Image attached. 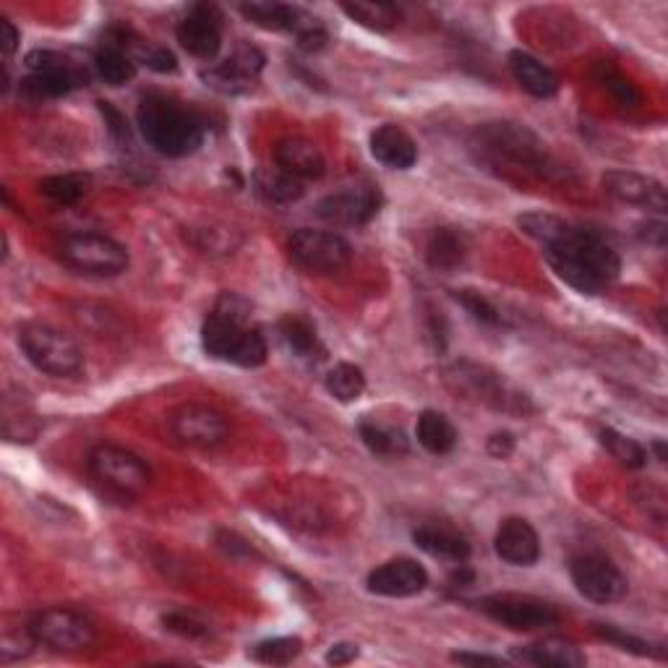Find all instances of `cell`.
I'll return each mask as SVG.
<instances>
[{"label": "cell", "instance_id": "29", "mask_svg": "<svg viewBox=\"0 0 668 668\" xmlns=\"http://www.w3.org/2000/svg\"><path fill=\"white\" fill-rule=\"evenodd\" d=\"M418 444L431 454H450L458 446V429L444 413L436 410H423L415 426Z\"/></svg>", "mask_w": 668, "mask_h": 668}, {"label": "cell", "instance_id": "32", "mask_svg": "<svg viewBox=\"0 0 668 668\" xmlns=\"http://www.w3.org/2000/svg\"><path fill=\"white\" fill-rule=\"evenodd\" d=\"M340 9L347 13V19L371 29V32H392L402 21L400 9L392 3H366V0H355V3H343Z\"/></svg>", "mask_w": 668, "mask_h": 668}, {"label": "cell", "instance_id": "41", "mask_svg": "<svg viewBox=\"0 0 668 668\" xmlns=\"http://www.w3.org/2000/svg\"><path fill=\"white\" fill-rule=\"evenodd\" d=\"M518 225L522 233L541 243V246H546V243L557 238L569 223H564V219L557 215H549V212H528V215L518 217Z\"/></svg>", "mask_w": 668, "mask_h": 668}, {"label": "cell", "instance_id": "42", "mask_svg": "<svg viewBox=\"0 0 668 668\" xmlns=\"http://www.w3.org/2000/svg\"><path fill=\"white\" fill-rule=\"evenodd\" d=\"M71 92L66 81L52 79V76H42V73H29L27 79H21V95L32 102H45V100H58Z\"/></svg>", "mask_w": 668, "mask_h": 668}, {"label": "cell", "instance_id": "46", "mask_svg": "<svg viewBox=\"0 0 668 668\" xmlns=\"http://www.w3.org/2000/svg\"><path fill=\"white\" fill-rule=\"evenodd\" d=\"M514 446H518V442H514V436L510 434V431H497V434H491L489 442H485V450H489L491 458H497V460L512 458Z\"/></svg>", "mask_w": 668, "mask_h": 668}, {"label": "cell", "instance_id": "8", "mask_svg": "<svg viewBox=\"0 0 668 668\" xmlns=\"http://www.w3.org/2000/svg\"><path fill=\"white\" fill-rule=\"evenodd\" d=\"M238 11L250 21V24L269 29V32L295 35V40H298V45L306 52H318L326 45V40H330L322 21L298 9V6L254 0V3H240Z\"/></svg>", "mask_w": 668, "mask_h": 668}, {"label": "cell", "instance_id": "34", "mask_svg": "<svg viewBox=\"0 0 668 668\" xmlns=\"http://www.w3.org/2000/svg\"><path fill=\"white\" fill-rule=\"evenodd\" d=\"M89 186H92V176H87V173H63V176L42 178L37 184L45 199L56 202L60 207H71V204L81 202L89 194Z\"/></svg>", "mask_w": 668, "mask_h": 668}, {"label": "cell", "instance_id": "49", "mask_svg": "<svg viewBox=\"0 0 668 668\" xmlns=\"http://www.w3.org/2000/svg\"><path fill=\"white\" fill-rule=\"evenodd\" d=\"M358 645L355 642H337V645H332L330 648V652H326V664H332V666H347V664H353L355 658H358Z\"/></svg>", "mask_w": 668, "mask_h": 668}, {"label": "cell", "instance_id": "13", "mask_svg": "<svg viewBox=\"0 0 668 668\" xmlns=\"http://www.w3.org/2000/svg\"><path fill=\"white\" fill-rule=\"evenodd\" d=\"M478 609L514 632H538L561 621L557 606L528 596H489L478 601Z\"/></svg>", "mask_w": 668, "mask_h": 668}, {"label": "cell", "instance_id": "33", "mask_svg": "<svg viewBox=\"0 0 668 668\" xmlns=\"http://www.w3.org/2000/svg\"><path fill=\"white\" fill-rule=\"evenodd\" d=\"M186 240L191 243L196 250L209 256H219V254H233L235 248L240 246V235L227 225H191L186 233Z\"/></svg>", "mask_w": 668, "mask_h": 668}, {"label": "cell", "instance_id": "38", "mask_svg": "<svg viewBox=\"0 0 668 668\" xmlns=\"http://www.w3.org/2000/svg\"><path fill=\"white\" fill-rule=\"evenodd\" d=\"M596 79L606 89V92H609L613 100L621 105V108H640L642 105V92L637 89V84H632V79H627V76L621 73L617 66L598 63Z\"/></svg>", "mask_w": 668, "mask_h": 668}, {"label": "cell", "instance_id": "14", "mask_svg": "<svg viewBox=\"0 0 668 668\" xmlns=\"http://www.w3.org/2000/svg\"><path fill=\"white\" fill-rule=\"evenodd\" d=\"M382 191L371 184H353L343 186L340 191L326 194L322 202L316 204V217L324 219L330 225L343 227H361L369 225L379 212H382Z\"/></svg>", "mask_w": 668, "mask_h": 668}, {"label": "cell", "instance_id": "44", "mask_svg": "<svg viewBox=\"0 0 668 668\" xmlns=\"http://www.w3.org/2000/svg\"><path fill=\"white\" fill-rule=\"evenodd\" d=\"M163 625L167 632L188 637V640H199V637H207L209 629L202 625V621H196L194 617H186V613H167L163 619Z\"/></svg>", "mask_w": 668, "mask_h": 668}, {"label": "cell", "instance_id": "1", "mask_svg": "<svg viewBox=\"0 0 668 668\" xmlns=\"http://www.w3.org/2000/svg\"><path fill=\"white\" fill-rule=\"evenodd\" d=\"M553 275L582 295H598L619 279L621 259L601 233L567 225L543 246Z\"/></svg>", "mask_w": 668, "mask_h": 668}, {"label": "cell", "instance_id": "12", "mask_svg": "<svg viewBox=\"0 0 668 668\" xmlns=\"http://www.w3.org/2000/svg\"><path fill=\"white\" fill-rule=\"evenodd\" d=\"M475 147L493 157H510L514 163L543 170L546 149L541 139L518 124H483L475 131Z\"/></svg>", "mask_w": 668, "mask_h": 668}, {"label": "cell", "instance_id": "25", "mask_svg": "<svg viewBox=\"0 0 668 668\" xmlns=\"http://www.w3.org/2000/svg\"><path fill=\"white\" fill-rule=\"evenodd\" d=\"M413 541L429 557L452 561V564H465L470 557L468 538L450 525H421L413 533Z\"/></svg>", "mask_w": 668, "mask_h": 668}, {"label": "cell", "instance_id": "40", "mask_svg": "<svg viewBox=\"0 0 668 668\" xmlns=\"http://www.w3.org/2000/svg\"><path fill=\"white\" fill-rule=\"evenodd\" d=\"M593 632L601 637V640L617 645L619 650L635 652V656H642V658H664L666 656L664 648H656V645L645 642V640H640V637L629 635V632H625V629H619L613 625H593Z\"/></svg>", "mask_w": 668, "mask_h": 668}, {"label": "cell", "instance_id": "37", "mask_svg": "<svg viewBox=\"0 0 668 668\" xmlns=\"http://www.w3.org/2000/svg\"><path fill=\"white\" fill-rule=\"evenodd\" d=\"M598 442L603 444V450L609 452L621 468L640 470V468H645V462H648V452H645V446L640 442H635V439L619 434V431L601 429L598 431Z\"/></svg>", "mask_w": 668, "mask_h": 668}, {"label": "cell", "instance_id": "45", "mask_svg": "<svg viewBox=\"0 0 668 668\" xmlns=\"http://www.w3.org/2000/svg\"><path fill=\"white\" fill-rule=\"evenodd\" d=\"M217 546L223 549L227 557L238 559V557H254V549L243 541V538H238L235 533H230V530H219L217 533Z\"/></svg>", "mask_w": 668, "mask_h": 668}, {"label": "cell", "instance_id": "36", "mask_svg": "<svg viewBox=\"0 0 668 668\" xmlns=\"http://www.w3.org/2000/svg\"><path fill=\"white\" fill-rule=\"evenodd\" d=\"M326 392L340 402H355L366 392V374L355 363H337L326 374Z\"/></svg>", "mask_w": 668, "mask_h": 668}, {"label": "cell", "instance_id": "2", "mask_svg": "<svg viewBox=\"0 0 668 668\" xmlns=\"http://www.w3.org/2000/svg\"><path fill=\"white\" fill-rule=\"evenodd\" d=\"M250 311L243 295H219L202 326V347L209 358L240 369H259L267 361V340L250 324Z\"/></svg>", "mask_w": 668, "mask_h": 668}, {"label": "cell", "instance_id": "15", "mask_svg": "<svg viewBox=\"0 0 668 668\" xmlns=\"http://www.w3.org/2000/svg\"><path fill=\"white\" fill-rule=\"evenodd\" d=\"M264 63H267L264 52L256 48V45L243 42L233 50L230 58L223 60V63L204 68L202 81L219 95H246L256 87V81H259Z\"/></svg>", "mask_w": 668, "mask_h": 668}, {"label": "cell", "instance_id": "9", "mask_svg": "<svg viewBox=\"0 0 668 668\" xmlns=\"http://www.w3.org/2000/svg\"><path fill=\"white\" fill-rule=\"evenodd\" d=\"M293 262L311 275H337L351 267L353 246L340 233L301 227L287 240Z\"/></svg>", "mask_w": 668, "mask_h": 668}, {"label": "cell", "instance_id": "4", "mask_svg": "<svg viewBox=\"0 0 668 668\" xmlns=\"http://www.w3.org/2000/svg\"><path fill=\"white\" fill-rule=\"evenodd\" d=\"M19 347L42 374L68 379L81 374L84 353L66 332L42 322H27L19 326Z\"/></svg>", "mask_w": 668, "mask_h": 668}, {"label": "cell", "instance_id": "24", "mask_svg": "<svg viewBox=\"0 0 668 668\" xmlns=\"http://www.w3.org/2000/svg\"><path fill=\"white\" fill-rule=\"evenodd\" d=\"M510 68L514 81H518L528 95L538 97V100H551V97L559 95V76L553 73L549 66L541 63L536 56H530V52L512 50Z\"/></svg>", "mask_w": 668, "mask_h": 668}, {"label": "cell", "instance_id": "19", "mask_svg": "<svg viewBox=\"0 0 668 668\" xmlns=\"http://www.w3.org/2000/svg\"><path fill=\"white\" fill-rule=\"evenodd\" d=\"M369 593L384 598H410L429 588V572L415 559H392L366 577Z\"/></svg>", "mask_w": 668, "mask_h": 668}, {"label": "cell", "instance_id": "18", "mask_svg": "<svg viewBox=\"0 0 668 668\" xmlns=\"http://www.w3.org/2000/svg\"><path fill=\"white\" fill-rule=\"evenodd\" d=\"M601 184L611 199L629 204V207H642L648 212H658V215H664L668 209L666 188L656 178L640 176V173L632 170H609L603 173Z\"/></svg>", "mask_w": 668, "mask_h": 668}, {"label": "cell", "instance_id": "50", "mask_svg": "<svg viewBox=\"0 0 668 668\" xmlns=\"http://www.w3.org/2000/svg\"><path fill=\"white\" fill-rule=\"evenodd\" d=\"M19 48V29L11 24L9 19H0V50H3V58L9 60L13 52Z\"/></svg>", "mask_w": 668, "mask_h": 668}, {"label": "cell", "instance_id": "31", "mask_svg": "<svg viewBox=\"0 0 668 668\" xmlns=\"http://www.w3.org/2000/svg\"><path fill=\"white\" fill-rule=\"evenodd\" d=\"M361 442L366 444V450L376 458H405L410 452V444L405 434L394 426H384L376 421H363L358 426Z\"/></svg>", "mask_w": 668, "mask_h": 668}, {"label": "cell", "instance_id": "48", "mask_svg": "<svg viewBox=\"0 0 668 668\" xmlns=\"http://www.w3.org/2000/svg\"><path fill=\"white\" fill-rule=\"evenodd\" d=\"M452 660L460 666H507L510 660L499 656H485V652H452Z\"/></svg>", "mask_w": 668, "mask_h": 668}, {"label": "cell", "instance_id": "5", "mask_svg": "<svg viewBox=\"0 0 668 668\" xmlns=\"http://www.w3.org/2000/svg\"><path fill=\"white\" fill-rule=\"evenodd\" d=\"M89 473L120 499H141L151 485V473L139 454L116 444H100L89 452Z\"/></svg>", "mask_w": 668, "mask_h": 668}, {"label": "cell", "instance_id": "35", "mask_svg": "<svg viewBox=\"0 0 668 668\" xmlns=\"http://www.w3.org/2000/svg\"><path fill=\"white\" fill-rule=\"evenodd\" d=\"M256 191L262 194V199H267L269 204H293L298 202L303 191V180L287 176L277 167V170H259L254 178Z\"/></svg>", "mask_w": 668, "mask_h": 668}, {"label": "cell", "instance_id": "22", "mask_svg": "<svg viewBox=\"0 0 668 668\" xmlns=\"http://www.w3.org/2000/svg\"><path fill=\"white\" fill-rule=\"evenodd\" d=\"M512 660L536 668H582L588 664L584 652L564 637H543L533 645H522L512 650Z\"/></svg>", "mask_w": 668, "mask_h": 668}, {"label": "cell", "instance_id": "21", "mask_svg": "<svg viewBox=\"0 0 668 668\" xmlns=\"http://www.w3.org/2000/svg\"><path fill=\"white\" fill-rule=\"evenodd\" d=\"M275 163L287 176L298 180H318L326 173V157L316 141L306 136H285L275 147Z\"/></svg>", "mask_w": 668, "mask_h": 668}, {"label": "cell", "instance_id": "26", "mask_svg": "<svg viewBox=\"0 0 668 668\" xmlns=\"http://www.w3.org/2000/svg\"><path fill=\"white\" fill-rule=\"evenodd\" d=\"M470 243L458 227H436L426 240V262L436 272H452L468 259Z\"/></svg>", "mask_w": 668, "mask_h": 668}, {"label": "cell", "instance_id": "6", "mask_svg": "<svg viewBox=\"0 0 668 668\" xmlns=\"http://www.w3.org/2000/svg\"><path fill=\"white\" fill-rule=\"evenodd\" d=\"M27 632L35 637L37 645L58 652H81L97 642V629L84 613L63 606L40 609L29 619Z\"/></svg>", "mask_w": 668, "mask_h": 668}, {"label": "cell", "instance_id": "52", "mask_svg": "<svg viewBox=\"0 0 668 668\" xmlns=\"http://www.w3.org/2000/svg\"><path fill=\"white\" fill-rule=\"evenodd\" d=\"M650 446H652V452H656V460L660 462V465H664V462H666V442H664V439H656V442H652Z\"/></svg>", "mask_w": 668, "mask_h": 668}, {"label": "cell", "instance_id": "16", "mask_svg": "<svg viewBox=\"0 0 668 668\" xmlns=\"http://www.w3.org/2000/svg\"><path fill=\"white\" fill-rule=\"evenodd\" d=\"M170 431L184 446L191 450H215L225 444L230 426L219 410L202 405V402H186L170 415Z\"/></svg>", "mask_w": 668, "mask_h": 668}, {"label": "cell", "instance_id": "47", "mask_svg": "<svg viewBox=\"0 0 668 668\" xmlns=\"http://www.w3.org/2000/svg\"><path fill=\"white\" fill-rule=\"evenodd\" d=\"M100 110H102L105 124H108V131H110L112 139H118V141L128 139V124H126V118L120 116V112L116 108H112L110 102H100Z\"/></svg>", "mask_w": 668, "mask_h": 668}, {"label": "cell", "instance_id": "10", "mask_svg": "<svg viewBox=\"0 0 668 668\" xmlns=\"http://www.w3.org/2000/svg\"><path fill=\"white\" fill-rule=\"evenodd\" d=\"M446 379H450V384L460 394H468L470 400L483 402V405H489L493 410H504V413L518 410V413H522L528 405L525 394L514 392L499 374L478 366V363H468V361L454 363Z\"/></svg>", "mask_w": 668, "mask_h": 668}, {"label": "cell", "instance_id": "20", "mask_svg": "<svg viewBox=\"0 0 668 668\" xmlns=\"http://www.w3.org/2000/svg\"><path fill=\"white\" fill-rule=\"evenodd\" d=\"M493 551L510 567H533L541 559V538L522 518H507L493 536Z\"/></svg>", "mask_w": 668, "mask_h": 668}, {"label": "cell", "instance_id": "11", "mask_svg": "<svg viewBox=\"0 0 668 668\" xmlns=\"http://www.w3.org/2000/svg\"><path fill=\"white\" fill-rule=\"evenodd\" d=\"M577 593L593 603H617L627 596L629 582L621 569L603 553H580L569 561Z\"/></svg>", "mask_w": 668, "mask_h": 668}, {"label": "cell", "instance_id": "28", "mask_svg": "<svg viewBox=\"0 0 668 668\" xmlns=\"http://www.w3.org/2000/svg\"><path fill=\"white\" fill-rule=\"evenodd\" d=\"M279 334H283L285 345L303 361H322L326 351L322 337H318L316 326L311 318L301 314H287L279 318Z\"/></svg>", "mask_w": 668, "mask_h": 668}, {"label": "cell", "instance_id": "7", "mask_svg": "<svg viewBox=\"0 0 668 668\" xmlns=\"http://www.w3.org/2000/svg\"><path fill=\"white\" fill-rule=\"evenodd\" d=\"M60 259L89 277H118L128 269V250L100 233H73L60 243Z\"/></svg>", "mask_w": 668, "mask_h": 668}, {"label": "cell", "instance_id": "23", "mask_svg": "<svg viewBox=\"0 0 668 668\" xmlns=\"http://www.w3.org/2000/svg\"><path fill=\"white\" fill-rule=\"evenodd\" d=\"M371 155L390 170H410L418 163V144L405 128L397 124L379 126L369 139Z\"/></svg>", "mask_w": 668, "mask_h": 668}, {"label": "cell", "instance_id": "3", "mask_svg": "<svg viewBox=\"0 0 668 668\" xmlns=\"http://www.w3.org/2000/svg\"><path fill=\"white\" fill-rule=\"evenodd\" d=\"M136 124L149 147L165 157H188L204 144V118L176 97L147 95Z\"/></svg>", "mask_w": 668, "mask_h": 668}, {"label": "cell", "instance_id": "27", "mask_svg": "<svg viewBox=\"0 0 668 668\" xmlns=\"http://www.w3.org/2000/svg\"><path fill=\"white\" fill-rule=\"evenodd\" d=\"M92 66L97 76H100L108 87H126V84H131L136 73H139V63H136L118 42L108 40V37H105L100 48H97Z\"/></svg>", "mask_w": 668, "mask_h": 668}, {"label": "cell", "instance_id": "39", "mask_svg": "<svg viewBox=\"0 0 668 668\" xmlns=\"http://www.w3.org/2000/svg\"><path fill=\"white\" fill-rule=\"evenodd\" d=\"M303 642L301 637H272L254 648V658L267 666H287L301 656Z\"/></svg>", "mask_w": 668, "mask_h": 668}, {"label": "cell", "instance_id": "43", "mask_svg": "<svg viewBox=\"0 0 668 668\" xmlns=\"http://www.w3.org/2000/svg\"><path fill=\"white\" fill-rule=\"evenodd\" d=\"M452 295H454V301H458L460 306L475 318V322L489 324V326L504 324V316H501V311L493 306V303L485 298V295L475 293V291H454Z\"/></svg>", "mask_w": 668, "mask_h": 668}, {"label": "cell", "instance_id": "17", "mask_svg": "<svg viewBox=\"0 0 668 668\" xmlns=\"http://www.w3.org/2000/svg\"><path fill=\"white\" fill-rule=\"evenodd\" d=\"M215 6H194L191 11L180 19L176 37L188 56L199 60H215L223 48V24Z\"/></svg>", "mask_w": 668, "mask_h": 668}, {"label": "cell", "instance_id": "30", "mask_svg": "<svg viewBox=\"0 0 668 668\" xmlns=\"http://www.w3.org/2000/svg\"><path fill=\"white\" fill-rule=\"evenodd\" d=\"M27 68L32 73H42V76H52V79L66 81L68 87H87L89 81V71L81 63H73L66 56L52 50H35L27 56Z\"/></svg>", "mask_w": 668, "mask_h": 668}, {"label": "cell", "instance_id": "51", "mask_svg": "<svg viewBox=\"0 0 668 668\" xmlns=\"http://www.w3.org/2000/svg\"><path fill=\"white\" fill-rule=\"evenodd\" d=\"M640 238L650 246L664 248L666 246V225L664 223H645L640 225Z\"/></svg>", "mask_w": 668, "mask_h": 668}]
</instances>
